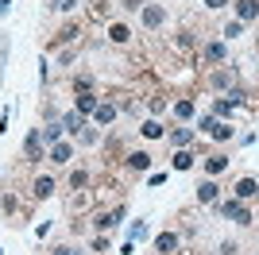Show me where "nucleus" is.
I'll use <instances>...</instances> for the list:
<instances>
[{
	"mask_svg": "<svg viewBox=\"0 0 259 255\" xmlns=\"http://www.w3.org/2000/svg\"><path fill=\"white\" fill-rule=\"evenodd\" d=\"M128 236H132V244H136V240H143V236H147V224H143V221H136Z\"/></svg>",
	"mask_w": 259,
	"mask_h": 255,
	"instance_id": "393cba45",
	"label": "nucleus"
},
{
	"mask_svg": "<svg viewBox=\"0 0 259 255\" xmlns=\"http://www.w3.org/2000/svg\"><path fill=\"white\" fill-rule=\"evenodd\" d=\"M170 139H174V147H190L194 143V128H174Z\"/></svg>",
	"mask_w": 259,
	"mask_h": 255,
	"instance_id": "f8f14e48",
	"label": "nucleus"
},
{
	"mask_svg": "<svg viewBox=\"0 0 259 255\" xmlns=\"http://www.w3.org/2000/svg\"><path fill=\"white\" fill-rule=\"evenodd\" d=\"M225 54H228L225 42H209L205 47V62H225Z\"/></svg>",
	"mask_w": 259,
	"mask_h": 255,
	"instance_id": "ddd939ff",
	"label": "nucleus"
},
{
	"mask_svg": "<svg viewBox=\"0 0 259 255\" xmlns=\"http://www.w3.org/2000/svg\"><path fill=\"white\" fill-rule=\"evenodd\" d=\"M255 193H259V182L255 178H240L236 182V197H240V201H248V197H255Z\"/></svg>",
	"mask_w": 259,
	"mask_h": 255,
	"instance_id": "0eeeda50",
	"label": "nucleus"
},
{
	"mask_svg": "<svg viewBox=\"0 0 259 255\" xmlns=\"http://www.w3.org/2000/svg\"><path fill=\"white\" fill-rule=\"evenodd\" d=\"M162 20H166V12H162V4H147V8H143V23H147V27H159Z\"/></svg>",
	"mask_w": 259,
	"mask_h": 255,
	"instance_id": "423d86ee",
	"label": "nucleus"
},
{
	"mask_svg": "<svg viewBox=\"0 0 259 255\" xmlns=\"http://www.w3.org/2000/svg\"><path fill=\"white\" fill-rule=\"evenodd\" d=\"M201 128H205V132H209L213 139H228V136H232V128H228L225 120H213V116H205V120H201Z\"/></svg>",
	"mask_w": 259,
	"mask_h": 255,
	"instance_id": "f257e3e1",
	"label": "nucleus"
},
{
	"mask_svg": "<svg viewBox=\"0 0 259 255\" xmlns=\"http://www.w3.org/2000/svg\"><path fill=\"white\" fill-rule=\"evenodd\" d=\"M225 166H228V159H225V155H209V159H205V170H209V174H221Z\"/></svg>",
	"mask_w": 259,
	"mask_h": 255,
	"instance_id": "a211bd4d",
	"label": "nucleus"
},
{
	"mask_svg": "<svg viewBox=\"0 0 259 255\" xmlns=\"http://www.w3.org/2000/svg\"><path fill=\"white\" fill-rule=\"evenodd\" d=\"M221 212H225V217H232V221H240V224H248V221H251V212L244 209L240 201H225V205H221Z\"/></svg>",
	"mask_w": 259,
	"mask_h": 255,
	"instance_id": "7ed1b4c3",
	"label": "nucleus"
},
{
	"mask_svg": "<svg viewBox=\"0 0 259 255\" xmlns=\"http://www.w3.org/2000/svg\"><path fill=\"white\" fill-rule=\"evenodd\" d=\"M93 120H97L101 128H105V124H112V120H116V105H108V101H101V105H97V112H93Z\"/></svg>",
	"mask_w": 259,
	"mask_h": 255,
	"instance_id": "6e6552de",
	"label": "nucleus"
},
{
	"mask_svg": "<svg viewBox=\"0 0 259 255\" xmlns=\"http://www.w3.org/2000/svg\"><path fill=\"white\" fill-rule=\"evenodd\" d=\"M54 255H81V251H70V247H58Z\"/></svg>",
	"mask_w": 259,
	"mask_h": 255,
	"instance_id": "7c9ffc66",
	"label": "nucleus"
},
{
	"mask_svg": "<svg viewBox=\"0 0 259 255\" xmlns=\"http://www.w3.org/2000/svg\"><path fill=\"white\" fill-rule=\"evenodd\" d=\"M74 4H77V0H54V8H58V12H70Z\"/></svg>",
	"mask_w": 259,
	"mask_h": 255,
	"instance_id": "c85d7f7f",
	"label": "nucleus"
},
{
	"mask_svg": "<svg viewBox=\"0 0 259 255\" xmlns=\"http://www.w3.org/2000/svg\"><path fill=\"white\" fill-rule=\"evenodd\" d=\"M62 132H66L62 124H51V128H43V139H47V143H58V136H62Z\"/></svg>",
	"mask_w": 259,
	"mask_h": 255,
	"instance_id": "5701e85b",
	"label": "nucleus"
},
{
	"mask_svg": "<svg viewBox=\"0 0 259 255\" xmlns=\"http://www.w3.org/2000/svg\"><path fill=\"white\" fill-rule=\"evenodd\" d=\"M128 162H132V170H147L151 166V155H147V151H136V155H128Z\"/></svg>",
	"mask_w": 259,
	"mask_h": 255,
	"instance_id": "f3484780",
	"label": "nucleus"
},
{
	"mask_svg": "<svg viewBox=\"0 0 259 255\" xmlns=\"http://www.w3.org/2000/svg\"><path fill=\"white\" fill-rule=\"evenodd\" d=\"M174 247H178V236H174V232H162L159 240H155V251H159V255H170Z\"/></svg>",
	"mask_w": 259,
	"mask_h": 255,
	"instance_id": "9d476101",
	"label": "nucleus"
},
{
	"mask_svg": "<svg viewBox=\"0 0 259 255\" xmlns=\"http://www.w3.org/2000/svg\"><path fill=\"white\" fill-rule=\"evenodd\" d=\"M217 190H221V186H217L213 178L201 182V186H197V201H201V205H213V201H217Z\"/></svg>",
	"mask_w": 259,
	"mask_h": 255,
	"instance_id": "20e7f679",
	"label": "nucleus"
},
{
	"mask_svg": "<svg viewBox=\"0 0 259 255\" xmlns=\"http://www.w3.org/2000/svg\"><path fill=\"white\" fill-rule=\"evenodd\" d=\"M77 136H81V143H97V132H93V128H81Z\"/></svg>",
	"mask_w": 259,
	"mask_h": 255,
	"instance_id": "bb28decb",
	"label": "nucleus"
},
{
	"mask_svg": "<svg viewBox=\"0 0 259 255\" xmlns=\"http://www.w3.org/2000/svg\"><path fill=\"white\" fill-rule=\"evenodd\" d=\"M236 16H240V23L255 20V16H259V0H240V4H236Z\"/></svg>",
	"mask_w": 259,
	"mask_h": 255,
	"instance_id": "39448f33",
	"label": "nucleus"
},
{
	"mask_svg": "<svg viewBox=\"0 0 259 255\" xmlns=\"http://www.w3.org/2000/svg\"><path fill=\"white\" fill-rule=\"evenodd\" d=\"M240 31H244V23H240V20H236V23H228V27H225V35H228V39H236Z\"/></svg>",
	"mask_w": 259,
	"mask_h": 255,
	"instance_id": "cd10ccee",
	"label": "nucleus"
},
{
	"mask_svg": "<svg viewBox=\"0 0 259 255\" xmlns=\"http://www.w3.org/2000/svg\"><path fill=\"white\" fill-rule=\"evenodd\" d=\"M228 0H205V8H225Z\"/></svg>",
	"mask_w": 259,
	"mask_h": 255,
	"instance_id": "c756f323",
	"label": "nucleus"
},
{
	"mask_svg": "<svg viewBox=\"0 0 259 255\" xmlns=\"http://www.w3.org/2000/svg\"><path fill=\"white\" fill-rule=\"evenodd\" d=\"M8 4H12V0H0V12H8Z\"/></svg>",
	"mask_w": 259,
	"mask_h": 255,
	"instance_id": "2f4dec72",
	"label": "nucleus"
},
{
	"mask_svg": "<svg viewBox=\"0 0 259 255\" xmlns=\"http://www.w3.org/2000/svg\"><path fill=\"white\" fill-rule=\"evenodd\" d=\"M62 128H66V132H81V128H85V116H81V112H66Z\"/></svg>",
	"mask_w": 259,
	"mask_h": 255,
	"instance_id": "2eb2a0df",
	"label": "nucleus"
},
{
	"mask_svg": "<svg viewBox=\"0 0 259 255\" xmlns=\"http://www.w3.org/2000/svg\"><path fill=\"white\" fill-rule=\"evenodd\" d=\"M74 159V147H70V143H54L51 147V162H70Z\"/></svg>",
	"mask_w": 259,
	"mask_h": 255,
	"instance_id": "9b49d317",
	"label": "nucleus"
},
{
	"mask_svg": "<svg viewBox=\"0 0 259 255\" xmlns=\"http://www.w3.org/2000/svg\"><path fill=\"white\" fill-rule=\"evenodd\" d=\"M85 182H89V174H85V170H74V174H70V190H81Z\"/></svg>",
	"mask_w": 259,
	"mask_h": 255,
	"instance_id": "b1692460",
	"label": "nucleus"
},
{
	"mask_svg": "<svg viewBox=\"0 0 259 255\" xmlns=\"http://www.w3.org/2000/svg\"><path fill=\"white\" fill-rule=\"evenodd\" d=\"M194 112H197V105H194V101H190V97H182V101L174 105V116H178V120H190V116H194Z\"/></svg>",
	"mask_w": 259,
	"mask_h": 255,
	"instance_id": "4468645a",
	"label": "nucleus"
},
{
	"mask_svg": "<svg viewBox=\"0 0 259 255\" xmlns=\"http://www.w3.org/2000/svg\"><path fill=\"white\" fill-rule=\"evenodd\" d=\"M23 155H27V159H43V132H31V136H27V143H23Z\"/></svg>",
	"mask_w": 259,
	"mask_h": 255,
	"instance_id": "f03ea898",
	"label": "nucleus"
},
{
	"mask_svg": "<svg viewBox=\"0 0 259 255\" xmlns=\"http://www.w3.org/2000/svg\"><path fill=\"white\" fill-rule=\"evenodd\" d=\"M190 166H194V155H190V151H178V155H174V170H190Z\"/></svg>",
	"mask_w": 259,
	"mask_h": 255,
	"instance_id": "aec40b11",
	"label": "nucleus"
},
{
	"mask_svg": "<svg viewBox=\"0 0 259 255\" xmlns=\"http://www.w3.org/2000/svg\"><path fill=\"white\" fill-rule=\"evenodd\" d=\"M97 105H101V101L93 93H81V97H77V112H81V116H85V112H97Z\"/></svg>",
	"mask_w": 259,
	"mask_h": 255,
	"instance_id": "dca6fc26",
	"label": "nucleus"
},
{
	"mask_svg": "<svg viewBox=\"0 0 259 255\" xmlns=\"http://www.w3.org/2000/svg\"><path fill=\"white\" fill-rule=\"evenodd\" d=\"M51 193H54V182L51 178H39V182H35V197H51Z\"/></svg>",
	"mask_w": 259,
	"mask_h": 255,
	"instance_id": "412c9836",
	"label": "nucleus"
},
{
	"mask_svg": "<svg viewBox=\"0 0 259 255\" xmlns=\"http://www.w3.org/2000/svg\"><path fill=\"white\" fill-rule=\"evenodd\" d=\"M124 221V205H116L112 212H101L97 217V228H112V224H120Z\"/></svg>",
	"mask_w": 259,
	"mask_h": 255,
	"instance_id": "1a4fd4ad",
	"label": "nucleus"
},
{
	"mask_svg": "<svg viewBox=\"0 0 259 255\" xmlns=\"http://www.w3.org/2000/svg\"><path fill=\"white\" fill-rule=\"evenodd\" d=\"M228 81H232V70H217L213 74V85H228Z\"/></svg>",
	"mask_w": 259,
	"mask_h": 255,
	"instance_id": "a878e982",
	"label": "nucleus"
},
{
	"mask_svg": "<svg viewBox=\"0 0 259 255\" xmlns=\"http://www.w3.org/2000/svg\"><path fill=\"white\" fill-rule=\"evenodd\" d=\"M128 27H124V23H112V27H108V39H112V42H128Z\"/></svg>",
	"mask_w": 259,
	"mask_h": 255,
	"instance_id": "6ab92c4d",
	"label": "nucleus"
},
{
	"mask_svg": "<svg viewBox=\"0 0 259 255\" xmlns=\"http://www.w3.org/2000/svg\"><path fill=\"white\" fill-rule=\"evenodd\" d=\"M140 132H143L147 139H159V136H162V124H159V120H147V124H143Z\"/></svg>",
	"mask_w": 259,
	"mask_h": 255,
	"instance_id": "4be33fe9",
	"label": "nucleus"
}]
</instances>
